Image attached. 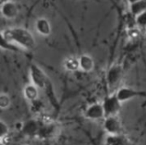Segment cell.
I'll use <instances>...</instances> for the list:
<instances>
[{
  "label": "cell",
  "mask_w": 146,
  "mask_h": 145,
  "mask_svg": "<svg viewBox=\"0 0 146 145\" xmlns=\"http://www.w3.org/2000/svg\"><path fill=\"white\" fill-rule=\"evenodd\" d=\"M2 42L14 44L21 49L32 50L36 46V40L33 33L23 27H12L1 32Z\"/></svg>",
  "instance_id": "obj_1"
},
{
  "label": "cell",
  "mask_w": 146,
  "mask_h": 145,
  "mask_svg": "<svg viewBox=\"0 0 146 145\" xmlns=\"http://www.w3.org/2000/svg\"><path fill=\"white\" fill-rule=\"evenodd\" d=\"M42 123L39 128L37 138L41 140H50L58 136L61 131V126L53 120L41 119Z\"/></svg>",
  "instance_id": "obj_2"
},
{
  "label": "cell",
  "mask_w": 146,
  "mask_h": 145,
  "mask_svg": "<svg viewBox=\"0 0 146 145\" xmlns=\"http://www.w3.org/2000/svg\"><path fill=\"white\" fill-rule=\"evenodd\" d=\"M29 75L33 84L38 89L45 91L50 85V81L44 70L36 63H32L29 67Z\"/></svg>",
  "instance_id": "obj_3"
},
{
  "label": "cell",
  "mask_w": 146,
  "mask_h": 145,
  "mask_svg": "<svg viewBox=\"0 0 146 145\" xmlns=\"http://www.w3.org/2000/svg\"><path fill=\"white\" fill-rule=\"evenodd\" d=\"M123 78V68L120 63H113L106 72L105 79L110 90L115 91Z\"/></svg>",
  "instance_id": "obj_4"
},
{
  "label": "cell",
  "mask_w": 146,
  "mask_h": 145,
  "mask_svg": "<svg viewBox=\"0 0 146 145\" xmlns=\"http://www.w3.org/2000/svg\"><path fill=\"white\" fill-rule=\"evenodd\" d=\"M121 103H121L116 97L115 91L107 95L102 102L105 117L119 115V113L121 109Z\"/></svg>",
  "instance_id": "obj_5"
},
{
  "label": "cell",
  "mask_w": 146,
  "mask_h": 145,
  "mask_svg": "<svg viewBox=\"0 0 146 145\" xmlns=\"http://www.w3.org/2000/svg\"><path fill=\"white\" fill-rule=\"evenodd\" d=\"M103 128L108 135H117L123 132V125L118 115L105 117L103 120Z\"/></svg>",
  "instance_id": "obj_6"
},
{
  "label": "cell",
  "mask_w": 146,
  "mask_h": 145,
  "mask_svg": "<svg viewBox=\"0 0 146 145\" xmlns=\"http://www.w3.org/2000/svg\"><path fill=\"white\" fill-rule=\"evenodd\" d=\"M116 97L121 103H126L134 98L146 97V92L144 91H139L132 87L122 86L115 91Z\"/></svg>",
  "instance_id": "obj_7"
},
{
  "label": "cell",
  "mask_w": 146,
  "mask_h": 145,
  "mask_svg": "<svg viewBox=\"0 0 146 145\" xmlns=\"http://www.w3.org/2000/svg\"><path fill=\"white\" fill-rule=\"evenodd\" d=\"M85 118L90 121H101L105 118L104 109L102 103H90L84 110Z\"/></svg>",
  "instance_id": "obj_8"
},
{
  "label": "cell",
  "mask_w": 146,
  "mask_h": 145,
  "mask_svg": "<svg viewBox=\"0 0 146 145\" xmlns=\"http://www.w3.org/2000/svg\"><path fill=\"white\" fill-rule=\"evenodd\" d=\"M41 123V119H30L21 125V132L28 138H37Z\"/></svg>",
  "instance_id": "obj_9"
},
{
  "label": "cell",
  "mask_w": 146,
  "mask_h": 145,
  "mask_svg": "<svg viewBox=\"0 0 146 145\" xmlns=\"http://www.w3.org/2000/svg\"><path fill=\"white\" fill-rule=\"evenodd\" d=\"M19 13V9L17 4L11 1V0H6L2 3L1 5V14L2 15L8 20L15 19Z\"/></svg>",
  "instance_id": "obj_10"
},
{
  "label": "cell",
  "mask_w": 146,
  "mask_h": 145,
  "mask_svg": "<svg viewBox=\"0 0 146 145\" xmlns=\"http://www.w3.org/2000/svg\"><path fill=\"white\" fill-rule=\"evenodd\" d=\"M35 30L36 32L44 37H48L50 35L52 28H51V25L48 19L44 18V17H40L38 18L35 21Z\"/></svg>",
  "instance_id": "obj_11"
},
{
  "label": "cell",
  "mask_w": 146,
  "mask_h": 145,
  "mask_svg": "<svg viewBox=\"0 0 146 145\" xmlns=\"http://www.w3.org/2000/svg\"><path fill=\"white\" fill-rule=\"evenodd\" d=\"M104 145H133L130 138L124 133L117 135H107Z\"/></svg>",
  "instance_id": "obj_12"
},
{
  "label": "cell",
  "mask_w": 146,
  "mask_h": 145,
  "mask_svg": "<svg viewBox=\"0 0 146 145\" xmlns=\"http://www.w3.org/2000/svg\"><path fill=\"white\" fill-rule=\"evenodd\" d=\"M80 62V69L85 73L92 72L95 68L94 59L87 54H83L79 57Z\"/></svg>",
  "instance_id": "obj_13"
},
{
  "label": "cell",
  "mask_w": 146,
  "mask_h": 145,
  "mask_svg": "<svg viewBox=\"0 0 146 145\" xmlns=\"http://www.w3.org/2000/svg\"><path fill=\"white\" fill-rule=\"evenodd\" d=\"M39 89L32 82L27 84L24 89H23V95L26 100H27L29 103H32L33 101H36L38 99L39 96Z\"/></svg>",
  "instance_id": "obj_14"
},
{
  "label": "cell",
  "mask_w": 146,
  "mask_h": 145,
  "mask_svg": "<svg viewBox=\"0 0 146 145\" xmlns=\"http://www.w3.org/2000/svg\"><path fill=\"white\" fill-rule=\"evenodd\" d=\"M64 68L68 72H76L80 69V62L79 57L68 56L63 62Z\"/></svg>",
  "instance_id": "obj_15"
},
{
  "label": "cell",
  "mask_w": 146,
  "mask_h": 145,
  "mask_svg": "<svg viewBox=\"0 0 146 145\" xmlns=\"http://www.w3.org/2000/svg\"><path fill=\"white\" fill-rule=\"evenodd\" d=\"M130 13L133 16H138L141 13L146 11V0H140L134 3H132L129 5Z\"/></svg>",
  "instance_id": "obj_16"
},
{
  "label": "cell",
  "mask_w": 146,
  "mask_h": 145,
  "mask_svg": "<svg viewBox=\"0 0 146 145\" xmlns=\"http://www.w3.org/2000/svg\"><path fill=\"white\" fill-rule=\"evenodd\" d=\"M11 104V99L9 95L5 93H2L0 95V108L4 110L7 109Z\"/></svg>",
  "instance_id": "obj_17"
},
{
  "label": "cell",
  "mask_w": 146,
  "mask_h": 145,
  "mask_svg": "<svg viewBox=\"0 0 146 145\" xmlns=\"http://www.w3.org/2000/svg\"><path fill=\"white\" fill-rule=\"evenodd\" d=\"M0 132H1V140H4L5 138H8V135H9V126L8 125L3 121H0Z\"/></svg>",
  "instance_id": "obj_18"
},
{
  "label": "cell",
  "mask_w": 146,
  "mask_h": 145,
  "mask_svg": "<svg viewBox=\"0 0 146 145\" xmlns=\"http://www.w3.org/2000/svg\"><path fill=\"white\" fill-rule=\"evenodd\" d=\"M135 21H136V24L139 26L145 27L146 28V11L141 13L138 16H136L135 17Z\"/></svg>",
  "instance_id": "obj_19"
},
{
  "label": "cell",
  "mask_w": 146,
  "mask_h": 145,
  "mask_svg": "<svg viewBox=\"0 0 146 145\" xmlns=\"http://www.w3.org/2000/svg\"><path fill=\"white\" fill-rule=\"evenodd\" d=\"M88 138L90 139V141H91V144L92 145H100L93 138H92V136H90V135H88Z\"/></svg>",
  "instance_id": "obj_20"
},
{
  "label": "cell",
  "mask_w": 146,
  "mask_h": 145,
  "mask_svg": "<svg viewBox=\"0 0 146 145\" xmlns=\"http://www.w3.org/2000/svg\"><path fill=\"white\" fill-rule=\"evenodd\" d=\"M138 1H140V0H127V2H128L129 4L134 3H136V2H138Z\"/></svg>",
  "instance_id": "obj_21"
},
{
  "label": "cell",
  "mask_w": 146,
  "mask_h": 145,
  "mask_svg": "<svg viewBox=\"0 0 146 145\" xmlns=\"http://www.w3.org/2000/svg\"><path fill=\"white\" fill-rule=\"evenodd\" d=\"M145 29H146V28H145Z\"/></svg>",
  "instance_id": "obj_22"
}]
</instances>
